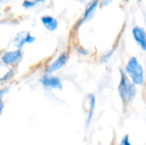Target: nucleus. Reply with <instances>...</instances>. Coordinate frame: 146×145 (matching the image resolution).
Returning a JSON list of instances; mask_svg holds the SVG:
<instances>
[{
  "label": "nucleus",
  "instance_id": "1",
  "mask_svg": "<svg viewBox=\"0 0 146 145\" xmlns=\"http://www.w3.org/2000/svg\"><path fill=\"white\" fill-rule=\"evenodd\" d=\"M118 92L124 107L130 104L136 95V85L131 81V79L127 77V75L122 69H120Z\"/></svg>",
  "mask_w": 146,
  "mask_h": 145
},
{
  "label": "nucleus",
  "instance_id": "2",
  "mask_svg": "<svg viewBox=\"0 0 146 145\" xmlns=\"http://www.w3.org/2000/svg\"><path fill=\"white\" fill-rule=\"evenodd\" d=\"M124 72L135 85H142L145 82V71L142 64L135 56H131L125 65Z\"/></svg>",
  "mask_w": 146,
  "mask_h": 145
},
{
  "label": "nucleus",
  "instance_id": "3",
  "mask_svg": "<svg viewBox=\"0 0 146 145\" xmlns=\"http://www.w3.org/2000/svg\"><path fill=\"white\" fill-rule=\"evenodd\" d=\"M41 85L46 89H53V90H62V82L61 79L52 73H45L40 79Z\"/></svg>",
  "mask_w": 146,
  "mask_h": 145
},
{
  "label": "nucleus",
  "instance_id": "4",
  "mask_svg": "<svg viewBox=\"0 0 146 145\" xmlns=\"http://www.w3.org/2000/svg\"><path fill=\"white\" fill-rule=\"evenodd\" d=\"M23 54L21 49L9 50L4 52L1 56V62L6 66H13L20 62Z\"/></svg>",
  "mask_w": 146,
  "mask_h": 145
},
{
  "label": "nucleus",
  "instance_id": "5",
  "mask_svg": "<svg viewBox=\"0 0 146 145\" xmlns=\"http://www.w3.org/2000/svg\"><path fill=\"white\" fill-rule=\"evenodd\" d=\"M35 39H36L35 37L33 36L30 32L22 31V32H18L15 36V38L13 39V44L16 47V49L21 50V48L24 45H26L27 44H33L35 41Z\"/></svg>",
  "mask_w": 146,
  "mask_h": 145
},
{
  "label": "nucleus",
  "instance_id": "6",
  "mask_svg": "<svg viewBox=\"0 0 146 145\" xmlns=\"http://www.w3.org/2000/svg\"><path fill=\"white\" fill-rule=\"evenodd\" d=\"M68 54L66 52H62L51 63H50L45 68V73H54L55 72L60 70L63 66L66 65L68 62Z\"/></svg>",
  "mask_w": 146,
  "mask_h": 145
},
{
  "label": "nucleus",
  "instance_id": "7",
  "mask_svg": "<svg viewBox=\"0 0 146 145\" xmlns=\"http://www.w3.org/2000/svg\"><path fill=\"white\" fill-rule=\"evenodd\" d=\"M133 37L137 43V44L140 47V49L144 51L146 50V32L144 27L139 26H135L132 29Z\"/></svg>",
  "mask_w": 146,
  "mask_h": 145
},
{
  "label": "nucleus",
  "instance_id": "8",
  "mask_svg": "<svg viewBox=\"0 0 146 145\" xmlns=\"http://www.w3.org/2000/svg\"><path fill=\"white\" fill-rule=\"evenodd\" d=\"M95 105H96V97L94 94L92 93L88 94L84 100V111L87 115V121H86L87 125L91 122L92 119L94 109H95Z\"/></svg>",
  "mask_w": 146,
  "mask_h": 145
},
{
  "label": "nucleus",
  "instance_id": "9",
  "mask_svg": "<svg viewBox=\"0 0 146 145\" xmlns=\"http://www.w3.org/2000/svg\"><path fill=\"white\" fill-rule=\"evenodd\" d=\"M98 6H99V0H92V1H90L87 3V5L86 7V9H85V11H84V13L82 15V17H81V19L80 21V25L90 21L93 17V15H94L97 9L98 8Z\"/></svg>",
  "mask_w": 146,
  "mask_h": 145
},
{
  "label": "nucleus",
  "instance_id": "10",
  "mask_svg": "<svg viewBox=\"0 0 146 145\" xmlns=\"http://www.w3.org/2000/svg\"><path fill=\"white\" fill-rule=\"evenodd\" d=\"M40 21L44 28L50 32H54L58 28V21L51 15H44Z\"/></svg>",
  "mask_w": 146,
  "mask_h": 145
},
{
  "label": "nucleus",
  "instance_id": "11",
  "mask_svg": "<svg viewBox=\"0 0 146 145\" xmlns=\"http://www.w3.org/2000/svg\"><path fill=\"white\" fill-rule=\"evenodd\" d=\"M15 74V70L13 68H10L3 75H2L0 77V83H3V82H6V81H9L10 79L13 78Z\"/></svg>",
  "mask_w": 146,
  "mask_h": 145
},
{
  "label": "nucleus",
  "instance_id": "12",
  "mask_svg": "<svg viewBox=\"0 0 146 145\" xmlns=\"http://www.w3.org/2000/svg\"><path fill=\"white\" fill-rule=\"evenodd\" d=\"M115 51V49L113 48V49L110 50L107 54L104 55V56L101 57V59H100V63H101V64H105V63H107V62L112 58V56H113Z\"/></svg>",
  "mask_w": 146,
  "mask_h": 145
},
{
  "label": "nucleus",
  "instance_id": "13",
  "mask_svg": "<svg viewBox=\"0 0 146 145\" xmlns=\"http://www.w3.org/2000/svg\"><path fill=\"white\" fill-rule=\"evenodd\" d=\"M35 5H36V3L33 2V0H25L21 4V6L26 9H31V8L34 7Z\"/></svg>",
  "mask_w": 146,
  "mask_h": 145
},
{
  "label": "nucleus",
  "instance_id": "14",
  "mask_svg": "<svg viewBox=\"0 0 146 145\" xmlns=\"http://www.w3.org/2000/svg\"><path fill=\"white\" fill-rule=\"evenodd\" d=\"M112 2H113V0H100L99 1V7L101 9H103L104 7H106L109 4H110Z\"/></svg>",
  "mask_w": 146,
  "mask_h": 145
},
{
  "label": "nucleus",
  "instance_id": "15",
  "mask_svg": "<svg viewBox=\"0 0 146 145\" xmlns=\"http://www.w3.org/2000/svg\"><path fill=\"white\" fill-rule=\"evenodd\" d=\"M121 145H132L130 144L129 136H128L127 134H126V135L123 137V138H122V140H121Z\"/></svg>",
  "mask_w": 146,
  "mask_h": 145
},
{
  "label": "nucleus",
  "instance_id": "16",
  "mask_svg": "<svg viewBox=\"0 0 146 145\" xmlns=\"http://www.w3.org/2000/svg\"><path fill=\"white\" fill-rule=\"evenodd\" d=\"M77 51L80 53V54H81L82 56H86L89 52H88V50H86L85 48H83V47H80V46H78L77 47Z\"/></svg>",
  "mask_w": 146,
  "mask_h": 145
},
{
  "label": "nucleus",
  "instance_id": "17",
  "mask_svg": "<svg viewBox=\"0 0 146 145\" xmlns=\"http://www.w3.org/2000/svg\"><path fill=\"white\" fill-rule=\"evenodd\" d=\"M9 87H3L2 89H0V101L2 100V97L9 91Z\"/></svg>",
  "mask_w": 146,
  "mask_h": 145
},
{
  "label": "nucleus",
  "instance_id": "18",
  "mask_svg": "<svg viewBox=\"0 0 146 145\" xmlns=\"http://www.w3.org/2000/svg\"><path fill=\"white\" fill-rule=\"evenodd\" d=\"M3 101L1 100V101H0V115H1V114H2V112H3Z\"/></svg>",
  "mask_w": 146,
  "mask_h": 145
},
{
  "label": "nucleus",
  "instance_id": "19",
  "mask_svg": "<svg viewBox=\"0 0 146 145\" xmlns=\"http://www.w3.org/2000/svg\"><path fill=\"white\" fill-rule=\"evenodd\" d=\"M45 0H33V2L36 3V4H38V3H44Z\"/></svg>",
  "mask_w": 146,
  "mask_h": 145
},
{
  "label": "nucleus",
  "instance_id": "20",
  "mask_svg": "<svg viewBox=\"0 0 146 145\" xmlns=\"http://www.w3.org/2000/svg\"><path fill=\"white\" fill-rule=\"evenodd\" d=\"M138 2H142V0H137Z\"/></svg>",
  "mask_w": 146,
  "mask_h": 145
},
{
  "label": "nucleus",
  "instance_id": "21",
  "mask_svg": "<svg viewBox=\"0 0 146 145\" xmlns=\"http://www.w3.org/2000/svg\"><path fill=\"white\" fill-rule=\"evenodd\" d=\"M122 1H124V2H127L128 0H122Z\"/></svg>",
  "mask_w": 146,
  "mask_h": 145
},
{
  "label": "nucleus",
  "instance_id": "22",
  "mask_svg": "<svg viewBox=\"0 0 146 145\" xmlns=\"http://www.w3.org/2000/svg\"><path fill=\"white\" fill-rule=\"evenodd\" d=\"M2 1H3V0H0V2H2Z\"/></svg>",
  "mask_w": 146,
  "mask_h": 145
}]
</instances>
